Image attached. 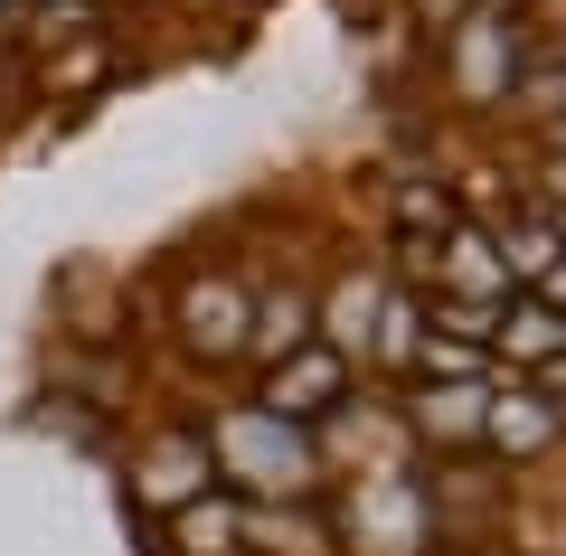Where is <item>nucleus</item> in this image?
Returning a JSON list of instances; mask_svg holds the SVG:
<instances>
[{"label": "nucleus", "mask_w": 566, "mask_h": 556, "mask_svg": "<svg viewBox=\"0 0 566 556\" xmlns=\"http://www.w3.org/2000/svg\"><path fill=\"white\" fill-rule=\"evenodd\" d=\"M199 443H208V462H218V481L237 500H322V481H331V453L303 424L264 416V406H227Z\"/></svg>", "instance_id": "nucleus-1"}, {"label": "nucleus", "mask_w": 566, "mask_h": 556, "mask_svg": "<svg viewBox=\"0 0 566 556\" xmlns=\"http://www.w3.org/2000/svg\"><path fill=\"white\" fill-rule=\"evenodd\" d=\"M349 387H359V368H349L340 349H322V339H303L293 358H274V368H255V406L283 424H331L349 406Z\"/></svg>", "instance_id": "nucleus-2"}, {"label": "nucleus", "mask_w": 566, "mask_h": 556, "mask_svg": "<svg viewBox=\"0 0 566 556\" xmlns=\"http://www.w3.org/2000/svg\"><path fill=\"white\" fill-rule=\"evenodd\" d=\"M245 312H255V293H245L237 274H199L180 283V339L208 358H237L245 349Z\"/></svg>", "instance_id": "nucleus-3"}, {"label": "nucleus", "mask_w": 566, "mask_h": 556, "mask_svg": "<svg viewBox=\"0 0 566 556\" xmlns=\"http://www.w3.org/2000/svg\"><path fill=\"white\" fill-rule=\"evenodd\" d=\"M387 293H397L387 274H340V283H331V302H312V339H322V349H340L349 368H359V358H368V339H378Z\"/></svg>", "instance_id": "nucleus-4"}, {"label": "nucleus", "mask_w": 566, "mask_h": 556, "mask_svg": "<svg viewBox=\"0 0 566 556\" xmlns=\"http://www.w3.org/2000/svg\"><path fill=\"white\" fill-rule=\"evenodd\" d=\"M199 491H218V462H208V443L199 434H170V443H151V453H142V472H133V500L142 510H189V500Z\"/></svg>", "instance_id": "nucleus-5"}, {"label": "nucleus", "mask_w": 566, "mask_h": 556, "mask_svg": "<svg viewBox=\"0 0 566 556\" xmlns=\"http://www.w3.org/2000/svg\"><path fill=\"white\" fill-rule=\"evenodd\" d=\"M557 434H566V406L557 397H510V387H491V406H482V443H491V453L528 462V453H547Z\"/></svg>", "instance_id": "nucleus-6"}, {"label": "nucleus", "mask_w": 566, "mask_h": 556, "mask_svg": "<svg viewBox=\"0 0 566 556\" xmlns=\"http://www.w3.org/2000/svg\"><path fill=\"white\" fill-rule=\"evenodd\" d=\"M312 302L322 293H303V283H283V293H255V312H245V368H274V358H293L312 339Z\"/></svg>", "instance_id": "nucleus-7"}, {"label": "nucleus", "mask_w": 566, "mask_h": 556, "mask_svg": "<svg viewBox=\"0 0 566 556\" xmlns=\"http://www.w3.org/2000/svg\"><path fill=\"white\" fill-rule=\"evenodd\" d=\"M482 406H491V378H444L406 397V424L424 443H482Z\"/></svg>", "instance_id": "nucleus-8"}, {"label": "nucleus", "mask_w": 566, "mask_h": 556, "mask_svg": "<svg viewBox=\"0 0 566 556\" xmlns=\"http://www.w3.org/2000/svg\"><path fill=\"white\" fill-rule=\"evenodd\" d=\"M557 349H566V312L538 302V293H510L501 302V331H491V358H501V368H547Z\"/></svg>", "instance_id": "nucleus-9"}, {"label": "nucleus", "mask_w": 566, "mask_h": 556, "mask_svg": "<svg viewBox=\"0 0 566 556\" xmlns=\"http://www.w3.org/2000/svg\"><path fill=\"white\" fill-rule=\"evenodd\" d=\"M170 547L180 556H245V500L227 491H199L189 510H170Z\"/></svg>", "instance_id": "nucleus-10"}, {"label": "nucleus", "mask_w": 566, "mask_h": 556, "mask_svg": "<svg viewBox=\"0 0 566 556\" xmlns=\"http://www.w3.org/2000/svg\"><path fill=\"white\" fill-rule=\"evenodd\" d=\"M416 339H424V302L387 293V312H378V339H368V358H359V368H416Z\"/></svg>", "instance_id": "nucleus-11"}, {"label": "nucleus", "mask_w": 566, "mask_h": 556, "mask_svg": "<svg viewBox=\"0 0 566 556\" xmlns=\"http://www.w3.org/2000/svg\"><path fill=\"white\" fill-rule=\"evenodd\" d=\"M397 227L424 245V237H444V227H463V208H453L444 179H397Z\"/></svg>", "instance_id": "nucleus-12"}]
</instances>
